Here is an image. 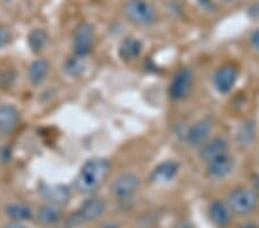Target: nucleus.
I'll list each match as a JSON object with an SVG mask.
<instances>
[{
	"label": "nucleus",
	"instance_id": "obj_24",
	"mask_svg": "<svg viewBox=\"0 0 259 228\" xmlns=\"http://www.w3.org/2000/svg\"><path fill=\"white\" fill-rule=\"evenodd\" d=\"M240 228H257V226H254L253 223H244V225L241 226Z\"/></svg>",
	"mask_w": 259,
	"mask_h": 228
},
{
	"label": "nucleus",
	"instance_id": "obj_21",
	"mask_svg": "<svg viewBox=\"0 0 259 228\" xmlns=\"http://www.w3.org/2000/svg\"><path fill=\"white\" fill-rule=\"evenodd\" d=\"M11 41V32L5 26L0 24V48L5 47Z\"/></svg>",
	"mask_w": 259,
	"mask_h": 228
},
{
	"label": "nucleus",
	"instance_id": "obj_12",
	"mask_svg": "<svg viewBox=\"0 0 259 228\" xmlns=\"http://www.w3.org/2000/svg\"><path fill=\"white\" fill-rule=\"evenodd\" d=\"M105 211V202L98 197L87 200L77 212V218L81 221H94L98 219Z\"/></svg>",
	"mask_w": 259,
	"mask_h": 228
},
{
	"label": "nucleus",
	"instance_id": "obj_1",
	"mask_svg": "<svg viewBox=\"0 0 259 228\" xmlns=\"http://www.w3.org/2000/svg\"><path fill=\"white\" fill-rule=\"evenodd\" d=\"M110 169V161L105 158L88 160L75 179V188L82 194L94 193L106 179Z\"/></svg>",
	"mask_w": 259,
	"mask_h": 228
},
{
	"label": "nucleus",
	"instance_id": "obj_16",
	"mask_svg": "<svg viewBox=\"0 0 259 228\" xmlns=\"http://www.w3.org/2000/svg\"><path fill=\"white\" fill-rule=\"evenodd\" d=\"M142 51L141 41L134 37H128L123 39L120 45L119 55L123 60H134L140 56Z\"/></svg>",
	"mask_w": 259,
	"mask_h": 228
},
{
	"label": "nucleus",
	"instance_id": "obj_8",
	"mask_svg": "<svg viewBox=\"0 0 259 228\" xmlns=\"http://www.w3.org/2000/svg\"><path fill=\"white\" fill-rule=\"evenodd\" d=\"M207 174L213 179H224L231 174L235 166V160L228 152L208 161Z\"/></svg>",
	"mask_w": 259,
	"mask_h": 228
},
{
	"label": "nucleus",
	"instance_id": "obj_2",
	"mask_svg": "<svg viewBox=\"0 0 259 228\" xmlns=\"http://www.w3.org/2000/svg\"><path fill=\"white\" fill-rule=\"evenodd\" d=\"M258 195L250 188H237L228 194L226 204L232 213L246 215L256 210L258 206Z\"/></svg>",
	"mask_w": 259,
	"mask_h": 228
},
{
	"label": "nucleus",
	"instance_id": "obj_3",
	"mask_svg": "<svg viewBox=\"0 0 259 228\" xmlns=\"http://www.w3.org/2000/svg\"><path fill=\"white\" fill-rule=\"evenodd\" d=\"M124 15L137 26H150L157 19L156 8L148 0H129L124 5Z\"/></svg>",
	"mask_w": 259,
	"mask_h": 228
},
{
	"label": "nucleus",
	"instance_id": "obj_23",
	"mask_svg": "<svg viewBox=\"0 0 259 228\" xmlns=\"http://www.w3.org/2000/svg\"><path fill=\"white\" fill-rule=\"evenodd\" d=\"M5 228H27V227L20 225V223H10V225H7Z\"/></svg>",
	"mask_w": 259,
	"mask_h": 228
},
{
	"label": "nucleus",
	"instance_id": "obj_25",
	"mask_svg": "<svg viewBox=\"0 0 259 228\" xmlns=\"http://www.w3.org/2000/svg\"><path fill=\"white\" fill-rule=\"evenodd\" d=\"M100 228H118V227H116L115 225H104V226H102Z\"/></svg>",
	"mask_w": 259,
	"mask_h": 228
},
{
	"label": "nucleus",
	"instance_id": "obj_14",
	"mask_svg": "<svg viewBox=\"0 0 259 228\" xmlns=\"http://www.w3.org/2000/svg\"><path fill=\"white\" fill-rule=\"evenodd\" d=\"M179 172V164L177 161L167 160L162 161L161 164L153 169L151 174V181L154 184H166L172 181Z\"/></svg>",
	"mask_w": 259,
	"mask_h": 228
},
{
	"label": "nucleus",
	"instance_id": "obj_7",
	"mask_svg": "<svg viewBox=\"0 0 259 228\" xmlns=\"http://www.w3.org/2000/svg\"><path fill=\"white\" fill-rule=\"evenodd\" d=\"M237 77H239L237 69L231 65H225L213 75V84L220 94H227L236 84Z\"/></svg>",
	"mask_w": 259,
	"mask_h": 228
},
{
	"label": "nucleus",
	"instance_id": "obj_20",
	"mask_svg": "<svg viewBox=\"0 0 259 228\" xmlns=\"http://www.w3.org/2000/svg\"><path fill=\"white\" fill-rule=\"evenodd\" d=\"M29 45L33 52H39L44 49L48 41V35L43 30H33L28 37Z\"/></svg>",
	"mask_w": 259,
	"mask_h": 228
},
{
	"label": "nucleus",
	"instance_id": "obj_15",
	"mask_svg": "<svg viewBox=\"0 0 259 228\" xmlns=\"http://www.w3.org/2000/svg\"><path fill=\"white\" fill-rule=\"evenodd\" d=\"M41 195L45 200H48L53 205L66 204L69 200V190L64 186H54V187H45L41 188Z\"/></svg>",
	"mask_w": 259,
	"mask_h": 228
},
{
	"label": "nucleus",
	"instance_id": "obj_4",
	"mask_svg": "<svg viewBox=\"0 0 259 228\" xmlns=\"http://www.w3.org/2000/svg\"><path fill=\"white\" fill-rule=\"evenodd\" d=\"M74 51L78 57L89 55L94 47V30L89 23L82 22L74 31L73 38Z\"/></svg>",
	"mask_w": 259,
	"mask_h": 228
},
{
	"label": "nucleus",
	"instance_id": "obj_18",
	"mask_svg": "<svg viewBox=\"0 0 259 228\" xmlns=\"http://www.w3.org/2000/svg\"><path fill=\"white\" fill-rule=\"evenodd\" d=\"M61 217L60 210L58 209L57 205H48L43 206L38 211V220L44 223V225H53L59 221Z\"/></svg>",
	"mask_w": 259,
	"mask_h": 228
},
{
	"label": "nucleus",
	"instance_id": "obj_19",
	"mask_svg": "<svg viewBox=\"0 0 259 228\" xmlns=\"http://www.w3.org/2000/svg\"><path fill=\"white\" fill-rule=\"evenodd\" d=\"M8 217L14 220H27L31 218V210L23 204H11L7 206Z\"/></svg>",
	"mask_w": 259,
	"mask_h": 228
},
{
	"label": "nucleus",
	"instance_id": "obj_10",
	"mask_svg": "<svg viewBox=\"0 0 259 228\" xmlns=\"http://www.w3.org/2000/svg\"><path fill=\"white\" fill-rule=\"evenodd\" d=\"M212 122L208 119H202L196 122L187 132V143L190 147H200L210 138Z\"/></svg>",
	"mask_w": 259,
	"mask_h": 228
},
{
	"label": "nucleus",
	"instance_id": "obj_17",
	"mask_svg": "<svg viewBox=\"0 0 259 228\" xmlns=\"http://www.w3.org/2000/svg\"><path fill=\"white\" fill-rule=\"evenodd\" d=\"M49 73V62L45 60L33 61L29 67V80L32 84H39L45 80Z\"/></svg>",
	"mask_w": 259,
	"mask_h": 228
},
{
	"label": "nucleus",
	"instance_id": "obj_11",
	"mask_svg": "<svg viewBox=\"0 0 259 228\" xmlns=\"http://www.w3.org/2000/svg\"><path fill=\"white\" fill-rule=\"evenodd\" d=\"M232 214L228 205L221 201H214L208 205L207 215L215 227L226 228L232 221Z\"/></svg>",
	"mask_w": 259,
	"mask_h": 228
},
{
	"label": "nucleus",
	"instance_id": "obj_5",
	"mask_svg": "<svg viewBox=\"0 0 259 228\" xmlns=\"http://www.w3.org/2000/svg\"><path fill=\"white\" fill-rule=\"evenodd\" d=\"M140 188V177L134 173L119 174L112 182L111 189L116 197H132Z\"/></svg>",
	"mask_w": 259,
	"mask_h": 228
},
{
	"label": "nucleus",
	"instance_id": "obj_6",
	"mask_svg": "<svg viewBox=\"0 0 259 228\" xmlns=\"http://www.w3.org/2000/svg\"><path fill=\"white\" fill-rule=\"evenodd\" d=\"M194 76L190 69L183 68L175 74L172 82L169 85V95L173 99H182L185 98L193 85Z\"/></svg>",
	"mask_w": 259,
	"mask_h": 228
},
{
	"label": "nucleus",
	"instance_id": "obj_9",
	"mask_svg": "<svg viewBox=\"0 0 259 228\" xmlns=\"http://www.w3.org/2000/svg\"><path fill=\"white\" fill-rule=\"evenodd\" d=\"M228 142L224 138L208 139L205 143L199 147V158L205 163L228 152Z\"/></svg>",
	"mask_w": 259,
	"mask_h": 228
},
{
	"label": "nucleus",
	"instance_id": "obj_13",
	"mask_svg": "<svg viewBox=\"0 0 259 228\" xmlns=\"http://www.w3.org/2000/svg\"><path fill=\"white\" fill-rule=\"evenodd\" d=\"M19 123V112L12 105H0V135H8Z\"/></svg>",
	"mask_w": 259,
	"mask_h": 228
},
{
	"label": "nucleus",
	"instance_id": "obj_22",
	"mask_svg": "<svg viewBox=\"0 0 259 228\" xmlns=\"http://www.w3.org/2000/svg\"><path fill=\"white\" fill-rule=\"evenodd\" d=\"M251 44H252V47L254 49L258 50V51H259V29H257V30L252 34V36H251Z\"/></svg>",
	"mask_w": 259,
	"mask_h": 228
}]
</instances>
